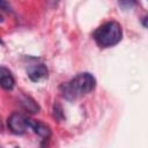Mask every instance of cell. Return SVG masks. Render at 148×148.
Returning <instances> with one entry per match:
<instances>
[{"label":"cell","mask_w":148,"mask_h":148,"mask_svg":"<svg viewBox=\"0 0 148 148\" xmlns=\"http://www.w3.org/2000/svg\"><path fill=\"white\" fill-rule=\"evenodd\" d=\"M21 104L28 112H31V113L39 112V110H40L37 102H35V99L31 98L30 96H23L22 99H21Z\"/></svg>","instance_id":"7"},{"label":"cell","mask_w":148,"mask_h":148,"mask_svg":"<svg viewBox=\"0 0 148 148\" xmlns=\"http://www.w3.org/2000/svg\"><path fill=\"white\" fill-rule=\"evenodd\" d=\"M135 2L136 0H118V3L123 9H131L135 5Z\"/></svg>","instance_id":"8"},{"label":"cell","mask_w":148,"mask_h":148,"mask_svg":"<svg viewBox=\"0 0 148 148\" xmlns=\"http://www.w3.org/2000/svg\"><path fill=\"white\" fill-rule=\"evenodd\" d=\"M0 83H1L2 89L8 90V91L12 90L15 86V80H14L10 71L3 66H1V68H0Z\"/></svg>","instance_id":"6"},{"label":"cell","mask_w":148,"mask_h":148,"mask_svg":"<svg viewBox=\"0 0 148 148\" xmlns=\"http://www.w3.org/2000/svg\"><path fill=\"white\" fill-rule=\"evenodd\" d=\"M59 116H61L62 117V112H61V106L59 105V104H56L54 105V117L57 118V119H61Z\"/></svg>","instance_id":"9"},{"label":"cell","mask_w":148,"mask_h":148,"mask_svg":"<svg viewBox=\"0 0 148 148\" xmlns=\"http://www.w3.org/2000/svg\"><path fill=\"white\" fill-rule=\"evenodd\" d=\"M28 121H29V128L32 130L37 135H39L44 139H49L51 136V130L46 124H44L39 120L31 119V118H29Z\"/></svg>","instance_id":"5"},{"label":"cell","mask_w":148,"mask_h":148,"mask_svg":"<svg viewBox=\"0 0 148 148\" xmlns=\"http://www.w3.org/2000/svg\"><path fill=\"white\" fill-rule=\"evenodd\" d=\"M96 87V79L92 74L84 72L79 73L68 82L60 86V92L62 97L69 102L76 101L89 92H91Z\"/></svg>","instance_id":"1"},{"label":"cell","mask_w":148,"mask_h":148,"mask_svg":"<svg viewBox=\"0 0 148 148\" xmlns=\"http://www.w3.org/2000/svg\"><path fill=\"white\" fill-rule=\"evenodd\" d=\"M59 1H60V0H46L47 5H49L50 7H56V6L59 3Z\"/></svg>","instance_id":"11"},{"label":"cell","mask_w":148,"mask_h":148,"mask_svg":"<svg viewBox=\"0 0 148 148\" xmlns=\"http://www.w3.org/2000/svg\"><path fill=\"white\" fill-rule=\"evenodd\" d=\"M141 23H142V25H143L145 28H148V16L143 17L142 21H141Z\"/></svg>","instance_id":"12"},{"label":"cell","mask_w":148,"mask_h":148,"mask_svg":"<svg viewBox=\"0 0 148 148\" xmlns=\"http://www.w3.org/2000/svg\"><path fill=\"white\" fill-rule=\"evenodd\" d=\"M0 8L3 12H9L10 10V6L6 0H0Z\"/></svg>","instance_id":"10"},{"label":"cell","mask_w":148,"mask_h":148,"mask_svg":"<svg viewBox=\"0 0 148 148\" xmlns=\"http://www.w3.org/2000/svg\"><path fill=\"white\" fill-rule=\"evenodd\" d=\"M29 118L24 117L21 113L14 112L8 118V128L14 134H23L29 128Z\"/></svg>","instance_id":"3"},{"label":"cell","mask_w":148,"mask_h":148,"mask_svg":"<svg viewBox=\"0 0 148 148\" xmlns=\"http://www.w3.org/2000/svg\"><path fill=\"white\" fill-rule=\"evenodd\" d=\"M123 37V30L118 22L109 21L99 25L92 34V38L99 47H111L117 45Z\"/></svg>","instance_id":"2"},{"label":"cell","mask_w":148,"mask_h":148,"mask_svg":"<svg viewBox=\"0 0 148 148\" xmlns=\"http://www.w3.org/2000/svg\"><path fill=\"white\" fill-rule=\"evenodd\" d=\"M47 73H49L47 67L44 64L32 65L28 68V76L34 82H37V81H40V80L47 77Z\"/></svg>","instance_id":"4"}]
</instances>
